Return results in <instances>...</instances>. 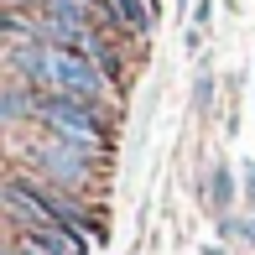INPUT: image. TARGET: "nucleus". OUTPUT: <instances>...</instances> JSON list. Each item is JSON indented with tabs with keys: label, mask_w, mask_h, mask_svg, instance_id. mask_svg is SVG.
Segmentation results:
<instances>
[{
	"label": "nucleus",
	"mask_w": 255,
	"mask_h": 255,
	"mask_svg": "<svg viewBox=\"0 0 255 255\" xmlns=\"http://www.w3.org/2000/svg\"><path fill=\"white\" fill-rule=\"evenodd\" d=\"M42 0H5V10H37Z\"/></svg>",
	"instance_id": "nucleus-7"
},
{
	"label": "nucleus",
	"mask_w": 255,
	"mask_h": 255,
	"mask_svg": "<svg viewBox=\"0 0 255 255\" xmlns=\"http://www.w3.org/2000/svg\"><path fill=\"white\" fill-rule=\"evenodd\" d=\"M104 16H110L115 31H130V37H151V26H156L151 0H104Z\"/></svg>",
	"instance_id": "nucleus-2"
},
{
	"label": "nucleus",
	"mask_w": 255,
	"mask_h": 255,
	"mask_svg": "<svg viewBox=\"0 0 255 255\" xmlns=\"http://www.w3.org/2000/svg\"><path fill=\"white\" fill-rule=\"evenodd\" d=\"M224 235H240V240H255V219H250V224H235V219H229V224H224Z\"/></svg>",
	"instance_id": "nucleus-6"
},
{
	"label": "nucleus",
	"mask_w": 255,
	"mask_h": 255,
	"mask_svg": "<svg viewBox=\"0 0 255 255\" xmlns=\"http://www.w3.org/2000/svg\"><path fill=\"white\" fill-rule=\"evenodd\" d=\"M214 99V73H198V89H193V104H208Z\"/></svg>",
	"instance_id": "nucleus-4"
},
{
	"label": "nucleus",
	"mask_w": 255,
	"mask_h": 255,
	"mask_svg": "<svg viewBox=\"0 0 255 255\" xmlns=\"http://www.w3.org/2000/svg\"><path fill=\"white\" fill-rule=\"evenodd\" d=\"M193 21L208 26V21H214V0H198V5H193Z\"/></svg>",
	"instance_id": "nucleus-5"
},
{
	"label": "nucleus",
	"mask_w": 255,
	"mask_h": 255,
	"mask_svg": "<svg viewBox=\"0 0 255 255\" xmlns=\"http://www.w3.org/2000/svg\"><path fill=\"white\" fill-rule=\"evenodd\" d=\"M208 198H214V208H229L235 203V182H229L224 167H214V182H208Z\"/></svg>",
	"instance_id": "nucleus-3"
},
{
	"label": "nucleus",
	"mask_w": 255,
	"mask_h": 255,
	"mask_svg": "<svg viewBox=\"0 0 255 255\" xmlns=\"http://www.w3.org/2000/svg\"><path fill=\"white\" fill-rule=\"evenodd\" d=\"M245 193H250V198H255V167H250V177H245Z\"/></svg>",
	"instance_id": "nucleus-8"
},
{
	"label": "nucleus",
	"mask_w": 255,
	"mask_h": 255,
	"mask_svg": "<svg viewBox=\"0 0 255 255\" xmlns=\"http://www.w3.org/2000/svg\"><path fill=\"white\" fill-rule=\"evenodd\" d=\"M94 161H99V156L78 151V146L57 141V135H47V141L31 146V167H37L42 182H52L57 193H78V188L89 182V172H94Z\"/></svg>",
	"instance_id": "nucleus-1"
}]
</instances>
